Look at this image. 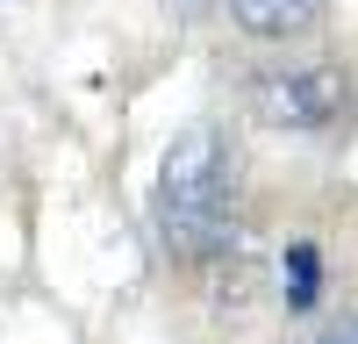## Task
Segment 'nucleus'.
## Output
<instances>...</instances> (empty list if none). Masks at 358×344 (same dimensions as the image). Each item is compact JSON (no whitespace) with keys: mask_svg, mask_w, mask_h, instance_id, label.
Here are the masks:
<instances>
[{"mask_svg":"<svg viewBox=\"0 0 358 344\" xmlns=\"http://www.w3.org/2000/svg\"><path fill=\"white\" fill-rule=\"evenodd\" d=\"M158 244L179 266H215L236 244V151L215 122H194L165 143L158 187H151Z\"/></svg>","mask_w":358,"mask_h":344,"instance_id":"f257e3e1","label":"nucleus"},{"mask_svg":"<svg viewBox=\"0 0 358 344\" xmlns=\"http://www.w3.org/2000/svg\"><path fill=\"white\" fill-rule=\"evenodd\" d=\"M229 22L244 29V36L258 43H294V36H308V29L322 22V8L330 0H222Z\"/></svg>","mask_w":358,"mask_h":344,"instance_id":"7ed1b4c3","label":"nucleus"},{"mask_svg":"<svg viewBox=\"0 0 358 344\" xmlns=\"http://www.w3.org/2000/svg\"><path fill=\"white\" fill-rule=\"evenodd\" d=\"M315 344H358V315H344V323H330Z\"/></svg>","mask_w":358,"mask_h":344,"instance_id":"39448f33","label":"nucleus"},{"mask_svg":"<svg viewBox=\"0 0 358 344\" xmlns=\"http://www.w3.org/2000/svg\"><path fill=\"white\" fill-rule=\"evenodd\" d=\"M280 287H287V308H315L322 301V251L308 237H294L280 258Z\"/></svg>","mask_w":358,"mask_h":344,"instance_id":"20e7f679","label":"nucleus"},{"mask_svg":"<svg viewBox=\"0 0 358 344\" xmlns=\"http://www.w3.org/2000/svg\"><path fill=\"white\" fill-rule=\"evenodd\" d=\"M251 115L265 129H287V136H322L344 115L351 101V79L337 57H280V65H258L251 72Z\"/></svg>","mask_w":358,"mask_h":344,"instance_id":"f03ea898","label":"nucleus"}]
</instances>
